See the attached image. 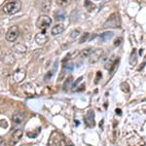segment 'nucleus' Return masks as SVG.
<instances>
[{"mask_svg": "<svg viewBox=\"0 0 146 146\" xmlns=\"http://www.w3.org/2000/svg\"><path fill=\"white\" fill-rule=\"evenodd\" d=\"M121 27V18L119 13H113L109 16L107 21L103 23L104 28H117Z\"/></svg>", "mask_w": 146, "mask_h": 146, "instance_id": "obj_1", "label": "nucleus"}, {"mask_svg": "<svg viewBox=\"0 0 146 146\" xmlns=\"http://www.w3.org/2000/svg\"><path fill=\"white\" fill-rule=\"evenodd\" d=\"M22 8V3L19 0L16 1H11L9 3H7L6 5L3 7V12L6 15H14V14L18 13Z\"/></svg>", "mask_w": 146, "mask_h": 146, "instance_id": "obj_2", "label": "nucleus"}, {"mask_svg": "<svg viewBox=\"0 0 146 146\" xmlns=\"http://www.w3.org/2000/svg\"><path fill=\"white\" fill-rule=\"evenodd\" d=\"M52 25V19L47 15H41L36 22V25L39 29L46 30Z\"/></svg>", "mask_w": 146, "mask_h": 146, "instance_id": "obj_3", "label": "nucleus"}, {"mask_svg": "<svg viewBox=\"0 0 146 146\" xmlns=\"http://www.w3.org/2000/svg\"><path fill=\"white\" fill-rule=\"evenodd\" d=\"M19 35H20V29H19V27L17 25H13L6 32L5 38L8 42H15L18 39Z\"/></svg>", "mask_w": 146, "mask_h": 146, "instance_id": "obj_4", "label": "nucleus"}, {"mask_svg": "<svg viewBox=\"0 0 146 146\" xmlns=\"http://www.w3.org/2000/svg\"><path fill=\"white\" fill-rule=\"evenodd\" d=\"M63 138L64 137H63L60 133H58V131H53L50 135V138H49V141H48V145L47 146H58L62 143Z\"/></svg>", "mask_w": 146, "mask_h": 146, "instance_id": "obj_5", "label": "nucleus"}, {"mask_svg": "<svg viewBox=\"0 0 146 146\" xmlns=\"http://www.w3.org/2000/svg\"><path fill=\"white\" fill-rule=\"evenodd\" d=\"M21 90H22L23 93L27 96H35V94H36L33 84H31V83L23 84L22 86H21Z\"/></svg>", "mask_w": 146, "mask_h": 146, "instance_id": "obj_6", "label": "nucleus"}, {"mask_svg": "<svg viewBox=\"0 0 146 146\" xmlns=\"http://www.w3.org/2000/svg\"><path fill=\"white\" fill-rule=\"evenodd\" d=\"M48 40H49V35L46 32V30H42L41 32H39V33L35 35V42L40 46L45 45L47 42H48Z\"/></svg>", "mask_w": 146, "mask_h": 146, "instance_id": "obj_7", "label": "nucleus"}, {"mask_svg": "<svg viewBox=\"0 0 146 146\" xmlns=\"http://www.w3.org/2000/svg\"><path fill=\"white\" fill-rule=\"evenodd\" d=\"M27 76V71L23 68H19L18 70H16L13 74V79L16 83H21L22 81H23Z\"/></svg>", "mask_w": 146, "mask_h": 146, "instance_id": "obj_8", "label": "nucleus"}, {"mask_svg": "<svg viewBox=\"0 0 146 146\" xmlns=\"http://www.w3.org/2000/svg\"><path fill=\"white\" fill-rule=\"evenodd\" d=\"M23 135V133L22 129H16L15 131H14V133L11 136V139H10V146H14L16 145L17 143L22 139Z\"/></svg>", "mask_w": 146, "mask_h": 146, "instance_id": "obj_9", "label": "nucleus"}, {"mask_svg": "<svg viewBox=\"0 0 146 146\" xmlns=\"http://www.w3.org/2000/svg\"><path fill=\"white\" fill-rule=\"evenodd\" d=\"M85 123L87 124V126L90 127H95L96 122H95V112L93 110H90L88 113H87L86 117H85Z\"/></svg>", "mask_w": 146, "mask_h": 146, "instance_id": "obj_10", "label": "nucleus"}, {"mask_svg": "<svg viewBox=\"0 0 146 146\" xmlns=\"http://www.w3.org/2000/svg\"><path fill=\"white\" fill-rule=\"evenodd\" d=\"M102 54H103L102 49H96V50H94L93 53H92L90 56V62L96 63L98 60H100V58H101Z\"/></svg>", "mask_w": 146, "mask_h": 146, "instance_id": "obj_11", "label": "nucleus"}, {"mask_svg": "<svg viewBox=\"0 0 146 146\" xmlns=\"http://www.w3.org/2000/svg\"><path fill=\"white\" fill-rule=\"evenodd\" d=\"M25 112L16 111L13 114V116H12V121L15 124H22L23 122V120H25Z\"/></svg>", "mask_w": 146, "mask_h": 146, "instance_id": "obj_12", "label": "nucleus"}, {"mask_svg": "<svg viewBox=\"0 0 146 146\" xmlns=\"http://www.w3.org/2000/svg\"><path fill=\"white\" fill-rule=\"evenodd\" d=\"M12 50H13L15 53L17 54H25L27 52V48L25 45H23V44H21V43H17L16 45H14L12 47Z\"/></svg>", "mask_w": 146, "mask_h": 146, "instance_id": "obj_13", "label": "nucleus"}, {"mask_svg": "<svg viewBox=\"0 0 146 146\" xmlns=\"http://www.w3.org/2000/svg\"><path fill=\"white\" fill-rule=\"evenodd\" d=\"M64 31V25L63 23H58L55 27H53L51 30V34L54 35V36H56V35H60V33Z\"/></svg>", "mask_w": 146, "mask_h": 146, "instance_id": "obj_14", "label": "nucleus"}, {"mask_svg": "<svg viewBox=\"0 0 146 146\" xmlns=\"http://www.w3.org/2000/svg\"><path fill=\"white\" fill-rule=\"evenodd\" d=\"M65 17H66V15H65L64 11L62 10H58L54 13V18L58 22H63L65 20Z\"/></svg>", "mask_w": 146, "mask_h": 146, "instance_id": "obj_15", "label": "nucleus"}, {"mask_svg": "<svg viewBox=\"0 0 146 146\" xmlns=\"http://www.w3.org/2000/svg\"><path fill=\"white\" fill-rule=\"evenodd\" d=\"M112 37H113V32L106 31V32H103V33L100 34V42H102V43H105V42L109 41L110 39H112Z\"/></svg>", "mask_w": 146, "mask_h": 146, "instance_id": "obj_16", "label": "nucleus"}, {"mask_svg": "<svg viewBox=\"0 0 146 146\" xmlns=\"http://www.w3.org/2000/svg\"><path fill=\"white\" fill-rule=\"evenodd\" d=\"M94 49L93 48H87V49H84V50H82L81 52L79 53V56L80 58H89V56H91V54L93 53Z\"/></svg>", "mask_w": 146, "mask_h": 146, "instance_id": "obj_17", "label": "nucleus"}, {"mask_svg": "<svg viewBox=\"0 0 146 146\" xmlns=\"http://www.w3.org/2000/svg\"><path fill=\"white\" fill-rule=\"evenodd\" d=\"M137 62V56H136V50L133 49V52L131 54V58H129V63L131 65H135Z\"/></svg>", "mask_w": 146, "mask_h": 146, "instance_id": "obj_18", "label": "nucleus"}, {"mask_svg": "<svg viewBox=\"0 0 146 146\" xmlns=\"http://www.w3.org/2000/svg\"><path fill=\"white\" fill-rule=\"evenodd\" d=\"M4 62L6 63H8V64H13V63L15 62V58H14V56L10 53L6 54V55L4 56Z\"/></svg>", "mask_w": 146, "mask_h": 146, "instance_id": "obj_19", "label": "nucleus"}, {"mask_svg": "<svg viewBox=\"0 0 146 146\" xmlns=\"http://www.w3.org/2000/svg\"><path fill=\"white\" fill-rule=\"evenodd\" d=\"M51 9V0H44L42 3V10L44 12H49Z\"/></svg>", "mask_w": 146, "mask_h": 146, "instance_id": "obj_20", "label": "nucleus"}, {"mask_svg": "<svg viewBox=\"0 0 146 146\" xmlns=\"http://www.w3.org/2000/svg\"><path fill=\"white\" fill-rule=\"evenodd\" d=\"M56 4H58L60 7H62V8H64V7H67L69 5L70 3V0H56Z\"/></svg>", "mask_w": 146, "mask_h": 146, "instance_id": "obj_21", "label": "nucleus"}, {"mask_svg": "<svg viewBox=\"0 0 146 146\" xmlns=\"http://www.w3.org/2000/svg\"><path fill=\"white\" fill-rule=\"evenodd\" d=\"M84 6L86 7L89 11H93L94 9H95V7H96L95 4L92 3L90 0H85V1H84Z\"/></svg>", "mask_w": 146, "mask_h": 146, "instance_id": "obj_22", "label": "nucleus"}, {"mask_svg": "<svg viewBox=\"0 0 146 146\" xmlns=\"http://www.w3.org/2000/svg\"><path fill=\"white\" fill-rule=\"evenodd\" d=\"M80 33H81V30H80V29H74L71 33H70V39L75 40L76 38H78Z\"/></svg>", "mask_w": 146, "mask_h": 146, "instance_id": "obj_23", "label": "nucleus"}, {"mask_svg": "<svg viewBox=\"0 0 146 146\" xmlns=\"http://www.w3.org/2000/svg\"><path fill=\"white\" fill-rule=\"evenodd\" d=\"M89 37H90V33H89V32H86V33L82 34L81 38H80V40H79V43L80 44L85 43V42L88 41V40H89Z\"/></svg>", "mask_w": 146, "mask_h": 146, "instance_id": "obj_24", "label": "nucleus"}, {"mask_svg": "<svg viewBox=\"0 0 146 146\" xmlns=\"http://www.w3.org/2000/svg\"><path fill=\"white\" fill-rule=\"evenodd\" d=\"M121 89H122V91L125 92V93H129V84L127 83V82H124V83H122L121 84Z\"/></svg>", "mask_w": 146, "mask_h": 146, "instance_id": "obj_25", "label": "nucleus"}, {"mask_svg": "<svg viewBox=\"0 0 146 146\" xmlns=\"http://www.w3.org/2000/svg\"><path fill=\"white\" fill-rule=\"evenodd\" d=\"M119 62H120V60H119V58H117V60H114V62L112 63L111 67L109 68L110 72H113L115 69H116L117 67H118V63H119Z\"/></svg>", "mask_w": 146, "mask_h": 146, "instance_id": "obj_26", "label": "nucleus"}, {"mask_svg": "<svg viewBox=\"0 0 146 146\" xmlns=\"http://www.w3.org/2000/svg\"><path fill=\"white\" fill-rule=\"evenodd\" d=\"M72 76H69L68 78L66 79V81H65V83H64V90H67V88H68V86H69L70 84L72 83Z\"/></svg>", "mask_w": 146, "mask_h": 146, "instance_id": "obj_27", "label": "nucleus"}, {"mask_svg": "<svg viewBox=\"0 0 146 146\" xmlns=\"http://www.w3.org/2000/svg\"><path fill=\"white\" fill-rule=\"evenodd\" d=\"M122 41H123V38H122V37H118V38L114 41V46H116V47L120 46V44L122 43Z\"/></svg>", "mask_w": 146, "mask_h": 146, "instance_id": "obj_28", "label": "nucleus"}, {"mask_svg": "<svg viewBox=\"0 0 146 146\" xmlns=\"http://www.w3.org/2000/svg\"><path fill=\"white\" fill-rule=\"evenodd\" d=\"M64 69L68 70V71H72V69H73V64H72V63H67L66 65H64Z\"/></svg>", "mask_w": 146, "mask_h": 146, "instance_id": "obj_29", "label": "nucleus"}, {"mask_svg": "<svg viewBox=\"0 0 146 146\" xmlns=\"http://www.w3.org/2000/svg\"><path fill=\"white\" fill-rule=\"evenodd\" d=\"M82 80H83V77H79V79H77V80H76V82H75V83H74V84H73L72 88H73V89H74V88H75V87H76V86H77V85H78V84L80 83V82H81V81H82Z\"/></svg>", "mask_w": 146, "mask_h": 146, "instance_id": "obj_30", "label": "nucleus"}, {"mask_svg": "<svg viewBox=\"0 0 146 146\" xmlns=\"http://www.w3.org/2000/svg\"><path fill=\"white\" fill-rule=\"evenodd\" d=\"M101 78V72L98 71V74H96V83H98V80Z\"/></svg>", "mask_w": 146, "mask_h": 146, "instance_id": "obj_31", "label": "nucleus"}, {"mask_svg": "<svg viewBox=\"0 0 146 146\" xmlns=\"http://www.w3.org/2000/svg\"><path fill=\"white\" fill-rule=\"evenodd\" d=\"M3 141H4V140H3V138H2L1 136H0V145L3 144Z\"/></svg>", "mask_w": 146, "mask_h": 146, "instance_id": "obj_32", "label": "nucleus"}, {"mask_svg": "<svg viewBox=\"0 0 146 146\" xmlns=\"http://www.w3.org/2000/svg\"><path fill=\"white\" fill-rule=\"evenodd\" d=\"M116 113H118L119 115H121V109H116Z\"/></svg>", "mask_w": 146, "mask_h": 146, "instance_id": "obj_33", "label": "nucleus"}]
</instances>
